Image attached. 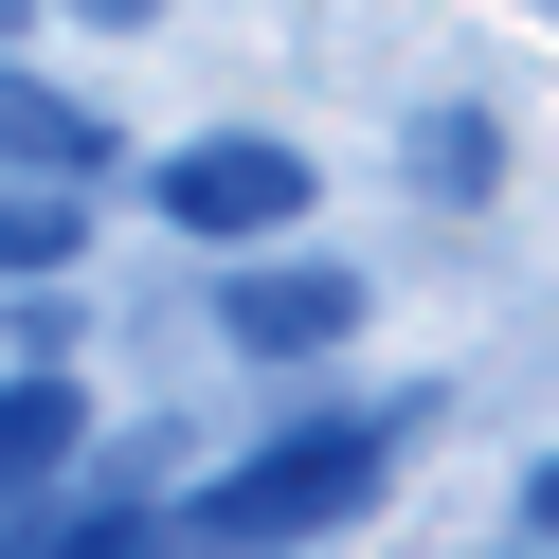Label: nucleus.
<instances>
[{"mask_svg": "<svg viewBox=\"0 0 559 559\" xmlns=\"http://www.w3.org/2000/svg\"><path fill=\"white\" fill-rule=\"evenodd\" d=\"M181 199H199V217H271V199H289V163H253V145H235V163H181Z\"/></svg>", "mask_w": 559, "mask_h": 559, "instance_id": "f257e3e1", "label": "nucleus"}]
</instances>
